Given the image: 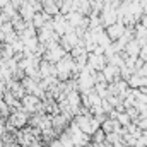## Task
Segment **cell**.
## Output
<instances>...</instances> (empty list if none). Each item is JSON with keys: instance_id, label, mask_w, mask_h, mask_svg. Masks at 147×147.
<instances>
[{"instance_id": "obj_1", "label": "cell", "mask_w": 147, "mask_h": 147, "mask_svg": "<svg viewBox=\"0 0 147 147\" xmlns=\"http://www.w3.org/2000/svg\"><path fill=\"white\" fill-rule=\"evenodd\" d=\"M123 33H125L123 24H111V26H108V29H106V34L110 36L111 41H118L120 38L123 36Z\"/></svg>"}, {"instance_id": "obj_2", "label": "cell", "mask_w": 147, "mask_h": 147, "mask_svg": "<svg viewBox=\"0 0 147 147\" xmlns=\"http://www.w3.org/2000/svg\"><path fill=\"white\" fill-rule=\"evenodd\" d=\"M127 51L132 55V57H135L137 53H139V45L135 43V41H132V43H128L127 45Z\"/></svg>"}]
</instances>
